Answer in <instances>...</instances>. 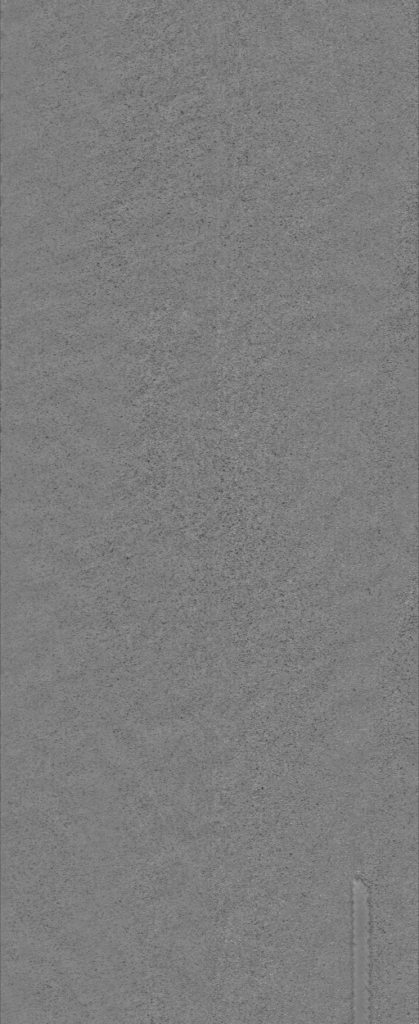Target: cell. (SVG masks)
I'll use <instances>...</instances> for the list:
<instances>
[{"instance_id":"6da1fadb","label":"cell","mask_w":419,"mask_h":1024,"mask_svg":"<svg viewBox=\"0 0 419 1024\" xmlns=\"http://www.w3.org/2000/svg\"><path fill=\"white\" fill-rule=\"evenodd\" d=\"M366 890L361 882L355 883V980L358 1015H365L368 980V912Z\"/></svg>"}]
</instances>
